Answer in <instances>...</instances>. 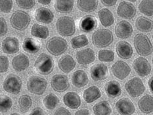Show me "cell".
<instances>
[{
  "label": "cell",
  "mask_w": 153,
  "mask_h": 115,
  "mask_svg": "<svg viewBox=\"0 0 153 115\" xmlns=\"http://www.w3.org/2000/svg\"><path fill=\"white\" fill-rule=\"evenodd\" d=\"M8 31V26L5 19L0 16V37L5 36Z\"/></svg>",
  "instance_id": "obj_45"
},
{
  "label": "cell",
  "mask_w": 153,
  "mask_h": 115,
  "mask_svg": "<svg viewBox=\"0 0 153 115\" xmlns=\"http://www.w3.org/2000/svg\"><path fill=\"white\" fill-rule=\"evenodd\" d=\"M76 58L79 64L82 65H88L94 62L95 59V53L91 48H86L77 51Z\"/></svg>",
  "instance_id": "obj_18"
},
{
  "label": "cell",
  "mask_w": 153,
  "mask_h": 115,
  "mask_svg": "<svg viewBox=\"0 0 153 115\" xmlns=\"http://www.w3.org/2000/svg\"><path fill=\"white\" fill-rule=\"evenodd\" d=\"M116 52L119 57L123 59H129L133 55V48L127 42H119L116 44Z\"/></svg>",
  "instance_id": "obj_20"
},
{
  "label": "cell",
  "mask_w": 153,
  "mask_h": 115,
  "mask_svg": "<svg viewBox=\"0 0 153 115\" xmlns=\"http://www.w3.org/2000/svg\"><path fill=\"white\" fill-rule=\"evenodd\" d=\"M11 64L15 71L22 72L28 68L30 66V60L26 55L21 53L13 57Z\"/></svg>",
  "instance_id": "obj_21"
},
{
  "label": "cell",
  "mask_w": 153,
  "mask_h": 115,
  "mask_svg": "<svg viewBox=\"0 0 153 115\" xmlns=\"http://www.w3.org/2000/svg\"><path fill=\"white\" fill-rule=\"evenodd\" d=\"M93 112L95 115H111L112 108L108 101H102L93 107Z\"/></svg>",
  "instance_id": "obj_34"
},
{
  "label": "cell",
  "mask_w": 153,
  "mask_h": 115,
  "mask_svg": "<svg viewBox=\"0 0 153 115\" xmlns=\"http://www.w3.org/2000/svg\"><path fill=\"white\" fill-rule=\"evenodd\" d=\"M139 10L142 14L148 16L153 15V1L152 0H143L141 1L139 5Z\"/></svg>",
  "instance_id": "obj_39"
},
{
  "label": "cell",
  "mask_w": 153,
  "mask_h": 115,
  "mask_svg": "<svg viewBox=\"0 0 153 115\" xmlns=\"http://www.w3.org/2000/svg\"><path fill=\"white\" fill-rule=\"evenodd\" d=\"M114 40L112 32L108 29H99L92 35L93 44L97 47L102 48L108 47Z\"/></svg>",
  "instance_id": "obj_4"
},
{
  "label": "cell",
  "mask_w": 153,
  "mask_h": 115,
  "mask_svg": "<svg viewBox=\"0 0 153 115\" xmlns=\"http://www.w3.org/2000/svg\"><path fill=\"white\" fill-rule=\"evenodd\" d=\"M13 106V101L11 97L6 95H0V112L7 113Z\"/></svg>",
  "instance_id": "obj_40"
},
{
  "label": "cell",
  "mask_w": 153,
  "mask_h": 115,
  "mask_svg": "<svg viewBox=\"0 0 153 115\" xmlns=\"http://www.w3.org/2000/svg\"><path fill=\"white\" fill-rule=\"evenodd\" d=\"M31 17L28 13L18 10L13 13L10 17V24L12 27L17 30H24L30 24Z\"/></svg>",
  "instance_id": "obj_3"
},
{
  "label": "cell",
  "mask_w": 153,
  "mask_h": 115,
  "mask_svg": "<svg viewBox=\"0 0 153 115\" xmlns=\"http://www.w3.org/2000/svg\"><path fill=\"white\" fill-rule=\"evenodd\" d=\"M13 2L11 0L4 1L0 0V12L3 13H9L13 8Z\"/></svg>",
  "instance_id": "obj_43"
},
{
  "label": "cell",
  "mask_w": 153,
  "mask_h": 115,
  "mask_svg": "<svg viewBox=\"0 0 153 115\" xmlns=\"http://www.w3.org/2000/svg\"><path fill=\"white\" fill-rule=\"evenodd\" d=\"M63 103L72 109H76L81 105V99L79 95L74 91H69L63 96Z\"/></svg>",
  "instance_id": "obj_22"
},
{
  "label": "cell",
  "mask_w": 153,
  "mask_h": 115,
  "mask_svg": "<svg viewBox=\"0 0 153 115\" xmlns=\"http://www.w3.org/2000/svg\"><path fill=\"white\" fill-rule=\"evenodd\" d=\"M116 108L120 115H132L135 112V107L128 98H122L116 103Z\"/></svg>",
  "instance_id": "obj_14"
},
{
  "label": "cell",
  "mask_w": 153,
  "mask_h": 115,
  "mask_svg": "<svg viewBox=\"0 0 153 115\" xmlns=\"http://www.w3.org/2000/svg\"><path fill=\"white\" fill-rule=\"evenodd\" d=\"M51 86L53 90L62 93L68 90L70 87V83L68 77L63 74H55L51 80Z\"/></svg>",
  "instance_id": "obj_11"
},
{
  "label": "cell",
  "mask_w": 153,
  "mask_h": 115,
  "mask_svg": "<svg viewBox=\"0 0 153 115\" xmlns=\"http://www.w3.org/2000/svg\"><path fill=\"white\" fill-rule=\"evenodd\" d=\"M136 51L141 56H149L152 53V45L147 35L142 33L136 34L134 38Z\"/></svg>",
  "instance_id": "obj_2"
},
{
  "label": "cell",
  "mask_w": 153,
  "mask_h": 115,
  "mask_svg": "<svg viewBox=\"0 0 153 115\" xmlns=\"http://www.w3.org/2000/svg\"><path fill=\"white\" fill-rule=\"evenodd\" d=\"M148 85H149V89H150L152 93H153V77L152 76L150 79H149V80L148 82Z\"/></svg>",
  "instance_id": "obj_50"
},
{
  "label": "cell",
  "mask_w": 153,
  "mask_h": 115,
  "mask_svg": "<svg viewBox=\"0 0 153 115\" xmlns=\"http://www.w3.org/2000/svg\"><path fill=\"white\" fill-rule=\"evenodd\" d=\"M22 82L19 76L15 74H9L3 81V88L6 92L17 95L21 91Z\"/></svg>",
  "instance_id": "obj_8"
},
{
  "label": "cell",
  "mask_w": 153,
  "mask_h": 115,
  "mask_svg": "<svg viewBox=\"0 0 153 115\" xmlns=\"http://www.w3.org/2000/svg\"><path fill=\"white\" fill-rule=\"evenodd\" d=\"M58 66L61 71L65 73H69L74 69L76 62L71 55H66L59 59Z\"/></svg>",
  "instance_id": "obj_24"
},
{
  "label": "cell",
  "mask_w": 153,
  "mask_h": 115,
  "mask_svg": "<svg viewBox=\"0 0 153 115\" xmlns=\"http://www.w3.org/2000/svg\"><path fill=\"white\" fill-rule=\"evenodd\" d=\"M101 2L105 6L111 7L116 5V3H117V1H116V0H102Z\"/></svg>",
  "instance_id": "obj_48"
},
{
  "label": "cell",
  "mask_w": 153,
  "mask_h": 115,
  "mask_svg": "<svg viewBox=\"0 0 153 115\" xmlns=\"http://www.w3.org/2000/svg\"><path fill=\"white\" fill-rule=\"evenodd\" d=\"M1 48L3 53L11 55L19 52L20 43L18 38L13 36H8L3 39L1 44Z\"/></svg>",
  "instance_id": "obj_15"
},
{
  "label": "cell",
  "mask_w": 153,
  "mask_h": 115,
  "mask_svg": "<svg viewBox=\"0 0 153 115\" xmlns=\"http://www.w3.org/2000/svg\"><path fill=\"white\" fill-rule=\"evenodd\" d=\"M29 115H48L47 113L40 107H36L32 111Z\"/></svg>",
  "instance_id": "obj_47"
},
{
  "label": "cell",
  "mask_w": 153,
  "mask_h": 115,
  "mask_svg": "<svg viewBox=\"0 0 153 115\" xmlns=\"http://www.w3.org/2000/svg\"><path fill=\"white\" fill-rule=\"evenodd\" d=\"M97 26V21L95 17L90 15L85 16L82 19L79 28L84 32H90Z\"/></svg>",
  "instance_id": "obj_30"
},
{
  "label": "cell",
  "mask_w": 153,
  "mask_h": 115,
  "mask_svg": "<svg viewBox=\"0 0 153 115\" xmlns=\"http://www.w3.org/2000/svg\"><path fill=\"white\" fill-rule=\"evenodd\" d=\"M133 67L139 76L145 77L151 74L152 70L151 65L147 59L145 57L136 58L133 62Z\"/></svg>",
  "instance_id": "obj_10"
},
{
  "label": "cell",
  "mask_w": 153,
  "mask_h": 115,
  "mask_svg": "<svg viewBox=\"0 0 153 115\" xmlns=\"http://www.w3.org/2000/svg\"><path fill=\"white\" fill-rule=\"evenodd\" d=\"M105 91L109 97H118L122 93L120 84L115 80L110 81L107 82L105 85Z\"/></svg>",
  "instance_id": "obj_27"
},
{
  "label": "cell",
  "mask_w": 153,
  "mask_h": 115,
  "mask_svg": "<svg viewBox=\"0 0 153 115\" xmlns=\"http://www.w3.org/2000/svg\"><path fill=\"white\" fill-rule=\"evenodd\" d=\"M54 115H72V114L68 109H66L65 107H61L58 108L56 110Z\"/></svg>",
  "instance_id": "obj_46"
},
{
  "label": "cell",
  "mask_w": 153,
  "mask_h": 115,
  "mask_svg": "<svg viewBox=\"0 0 153 115\" xmlns=\"http://www.w3.org/2000/svg\"><path fill=\"white\" fill-rule=\"evenodd\" d=\"M45 47L52 55L59 56L65 53L68 49V43L64 38L54 36L47 42Z\"/></svg>",
  "instance_id": "obj_5"
},
{
  "label": "cell",
  "mask_w": 153,
  "mask_h": 115,
  "mask_svg": "<svg viewBox=\"0 0 153 115\" xmlns=\"http://www.w3.org/2000/svg\"><path fill=\"white\" fill-rule=\"evenodd\" d=\"M111 70L115 77L122 80L127 78L130 74L131 68L126 62L118 61L112 65Z\"/></svg>",
  "instance_id": "obj_12"
},
{
  "label": "cell",
  "mask_w": 153,
  "mask_h": 115,
  "mask_svg": "<svg viewBox=\"0 0 153 115\" xmlns=\"http://www.w3.org/2000/svg\"><path fill=\"white\" fill-rule=\"evenodd\" d=\"M38 2L40 3L42 5H48L51 3V0H38Z\"/></svg>",
  "instance_id": "obj_51"
},
{
  "label": "cell",
  "mask_w": 153,
  "mask_h": 115,
  "mask_svg": "<svg viewBox=\"0 0 153 115\" xmlns=\"http://www.w3.org/2000/svg\"><path fill=\"white\" fill-rule=\"evenodd\" d=\"M135 26L139 31L149 32L152 30V21L145 16H139L135 21Z\"/></svg>",
  "instance_id": "obj_35"
},
{
  "label": "cell",
  "mask_w": 153,
  "mask_h": 115,
  "mask_svg": "<svg viewBox=\"0 0 153 115\" xmlns=\"http://www.w3.org/2000/svg\"><path fill=\"white\" fill-rule=\"evenodd\" d=\"M34 68L39 74L48 75L53 70L54 61L50 56L43 53L38 56L35 61Z\"/></svg>",
  "instance_id": "obj_6"
},
{
  "label": "cell",
  "mask_w": 153,
  "mask_h": 115,
  "mask_svg": "<svg viewBox=\"0 0 153 115\" xmlns=\"http://www.w3.org/2000/svg\"><path fill=\"white\" fill-rule=\"evenodd\" d=\"M43 103L46 108L49 110H53L59 105V99L55 94H48L43 100Z\"/></svg>",
  "instance_id": "obj_38"
},
{
  "label": "cell",
  "mask_w": 153,
  "mask_h": 115,
  "mask_svg": "<svg viewBox=\"0 0 153 115\" xmlns=\"http://www.w3.org/2000/svg\"><path fill=\"white\" fill-rule=\"evenodd\" d=\"M91 76L95 82L105 80L108 76V68L103 63H98L93 66L90 70Z\"/></svg>",
  "instance_id": "obj_16"
},
{
  "label": "cell",
  "mask_w": 153,
  "mask_h": 115,
  "mask_svg": "<svg viewBox=\"0 0 153 115\" xmlns=\"http://www.w3.org/2000/svg\"><path fill=\"white\" fill-rule=\"evenodd\" d=\"M125 89L131 97L141 96L146 90L143 82L138 77H134L126 82Z\"/></svg>",
  "instance_id": "obj_9"
},
{
  "label": "cell",
  "mask_w": 153,
  "mask_h": 115,
  "mask_svg": "<svg viewBox=\"0 0 153 115\" xmlns=\"http://www.w3.org/2000/svg\"><path fill=\"white\" fill-rule=\"evenodd\" d=\"M101 97V91L99 88L95 85L89 87L84 91L83 93V98L84 101L88 103H91L97 100Z\"/></svg>",
  "instance_id": "obj_26"
},
{
  "label": "cell",
  "mask_w": 153,
  "mask_h": 115,
  "mask_svg": "<svg viewBox=\"0 0 153 115\" xmlns=\"http://www.w3.org/2000/svg\"><path fill=\"white\" fill-rule=\"evenodd\" d=\"M71 44L72 47L76 49L88 45L89 44V40L86 35L80 34L72 38Z\"/></svg>",
  "instance_id": "obj_37"
},
{
  "label": "cell",
  "mask_w": 153,
  "mask_h": 115,
  "mask_svg": "<svg viewBox=\"0 0 153 115\" xmlns=\"http://www.w3.org/2000/svg\"><path fill=\"white\" fill-rule=\"evenodd\" d=\"M19 107L22 113H26L29 111L32 105L31 97L28 95H21L19 99Z\"/></svg>",
  "instance_id": "obj_36"
},
{
  "label": "cell",
  "mask_w": 153,
  "mask_h": 115,
  "mask_svg": "<svg viewBox=\"0 0 153 115\" xmlns=\"http://www.w3.org/2000/svg\"><path fill=\"white\" fill-rule=\"evenodd\" d=\"M9 59L4 55H0V73H4L8 70Z\"/></svg>",
  "instance_id": "obj_44"
},
{
  "label": "cell",
  "mask_w": 153,
  "mask_h": 115,
  "mask_svg": "<svg viewBox=\"0 0 153 115\" xmlns=\"http://www.w3.org/2000/svg\"><path fill=\"white\" fill-rule=\"evenodd\" d=\"M138 107L142 113H151L153 111V97L150 95H144L139 100Z\"/></svg>",
  "instance_id": "obj_29"
},
{
  "label": "cell",
  "mask_w": 153,
  "mask_h": 115,
  "mask_svg": "<svg viewBox=\"0 0 153 115\" xmlns=\"http://www.w3.org/2000/svg\"><path fill=\"white\" fill-rule=\"evenodd\" d=\"M139 115H142V114H139Z\"/></svg>",
  "instance_id": "obj_53"
},
{
  "label": "cell",
  "mask_w": 153,
  "mask_h": 115,
  "mask_svg": "<svg viewBox=\"0 0 153 115\" xmlns=\"http://www.w3.org/2000/svg\"><path fill=\"white\" fill-rule=\"evenodd\" d=\"M41 42L32 38H26L22 44V48L24 50L31 54H35L41 49Z\"/></svg>",
  "instance_id": "obj_25"
},
{
  "label": "cell",
  "mask_w": 153,
  "mask_h": 115,
  "mask_svg": "<svg viewBox=\"0 0 153 115\" xmlns=\"http://www.w3.org/2000/svg\"><path fill=\"white\" fill-rule=\"evenodd\" d=\"M74 115H91V113L88 108H82L76 111Z\"/></svg>",
  "instance_id": "obj_49"
},
{
  "label": "cell",
  "mask_w": 153,
  "mask_h": 115,
  "mask_svg": "<svg viewBox=\"0 0 153 115\" xmlns=\"http://www.w3.org/2000/svg\"><path fill=\"white\" fill-rule=\"evenodd\" d=\"M114 58V53L110 49H101L98 53V59L101 62H112Z\"/></svg>",
  "instance_id": "obj_41"
},
{
  "label": "cell",
  "mask_w": 153,
  "mask_h": 115,
  "mask_svg": "<svg viewBox=\"0 0 153 115\" xmlns=\"http://www.w3.org/2000/svg\"><path fill=\"white\" fill-rule=\"evenodd\" d=\"M31 35L35 38L47 39L49 35V30L47 26L39 24H34L31 28Z\"/></svg>",
  "instance_id": "obj_33"
},
{
  "label": "cell",
  "mask_w": 153,
  "mask_h": 115,
  "mask_svg": "<svg viewBox=\"0 0 153 115\" xmlns=\"http://www.w3.org/2000/svg\"><path fill=\"white\" fill-rule=\"evenodd\" d=\"M34 17L39 22L43 24H50L54 19V15L49 9L41 7L35 11Z\"/></svg>",
  "instance_id": "obj_19"
},
{
  "label": "cell",
  "mask_w": 153,
  "mask_h": 115,
  "mask_svg": "<svg viewBox=\"0 0 153 115\" xmlns=\"http://www.w3.org/2000/svg\"><path fill=\"white\" fill-rule=\"evenodd\" d=\"M11 115H21V114H19V113H12V114H11Z\"/></svg>",
  "instance_id": "obj_52"
},
{
  "label": "cell",
  "mask_w": 153,
  "mask_h": 115,
  "mask_svg": "<svg viewBox=\"0 0 153 115\" xmlns=\"http://www.w3.org/2000/svg\"><path fill=\"white\" fill-rule=\"evenodd\" d=\"M26 87L29 92L35 95H42L44 93L48 87V82L45 78L32 76L30 77L26 84Z\"/></svg>",
  "instance_id": "obj_7"
},
{
  "label": "cell",
  "mask_w": 153,
  "mask_h": 115,
  "mask_svg": "<svg viewBox=\"0 0 153 115\" xmlns=\"http://www.w3.org/2000/svg\"><path fill=\"white\" fill-rule=\"evenodd\" d=\"M78 8L84 13H93L97 9L98 1L96 0H78L77 1Z\"/></svg>",
  "instance_id": "obj_31"
},
{
  "label": "cell",
  "mask_w": 153,
  "mask_h": 115,
  "mask_svg": "<svg viewBox=\"0 0 153 115\" xmlns=\"http://www.w3.org/2000/svg\"><path fill=\"white\" fill-rule=\"evenodd\" d=\"M56 29L58 34L62 36H72L76 32L74 20L71 16H61L56 22Z\"/></svg>",
  "instance_id": "obj_1"
},
{
  "label": "cell",
  "mask_w": 153,
  "mask_h": 115,
  "mask_svg": "<svg viewBox=\"0 0 153 115\" xmlns=\"http://www.w3.org/2000/svg\"><path fill=\"white\" fill-rule=\"evenodd\" d=\"M15 2L19 7L24 9H32L36 5L34 0H16Z\"/></svg>",
  "instance_id": "obj_42"
},
{
  "label": "cell",
  "mask_w": 153,
  "mask_h": 115,
  "mask_svg": "<svg viewBox=\"0 0 153 115\" xmlns=\"http://www.w3.org/2000/svg\"><path fill=\"white\" fill-rule=\"evenodd\" d=\"M136 9L132 3L121 1L117 7V14L120 17L125 19H131L136 15Z\"/></svg>",
  "instance_id": "obj_13"
},
{
  "label": "cell",
  "mask_w": 153,
  "mask_h": 115,
  "mask_svg": "<svg viewBox=\"0 0 153 115\" xmlns=\"http://www.w3.org/2000/svg\"><path fill=\"white\" fill-rule=\"evenodd\" d=\"M74 3V1L72 0H56L54 7L59 13H69L72 11Z\"/></svg>",
  "instance_id": "obj_32"
},
{
  "label": "cell",
  "mask_w": 153,
  "mask_h": 115,
  "mask_svg": "<svg viewBox=\"0 0 153 115\" xmlns=\"http://www.w3.org/2000/svg\"><path fill=\"white\" fill-rule=\"evenodd\" d=\"M115 34L120 39H127L132 35L134 29L131 24L128 21H121L115 26Z\"/></svg>",
  "instance_id": "obj_17"
},
{
  "label": "cell",
  "mask_w": 153,
  "mask_h": 115,
  "mask_svg": "<svg viewBox=\"0 0 153 115\" xmlns=\"http://www.w3.org/2000/svg\"><path fill=\"white\" fill-rule=\"evenodd\" d=\"M98 16L101 24L105 27H109L114 24V18L109 9L103 8L98 11Z\"/></svg>",
  "instance_id": "obj_28"
},
{
  "label": "cell",
  "mask_w": 153,
  "mask_h": 115,
  "mask_svg": "<svg viewBox=\"0 0 153 115\" xmlns=\"http://www.w3.org/2000/svg\"><path fill=\"white\" fill-rule=\"evenodd\" d=\"M72 84L76 88L85 86L89 82V78L87 73L83 70L75 71L72 75Z\"/></svg>",
  "instance_id": "obj_23"
}]
</instances>
